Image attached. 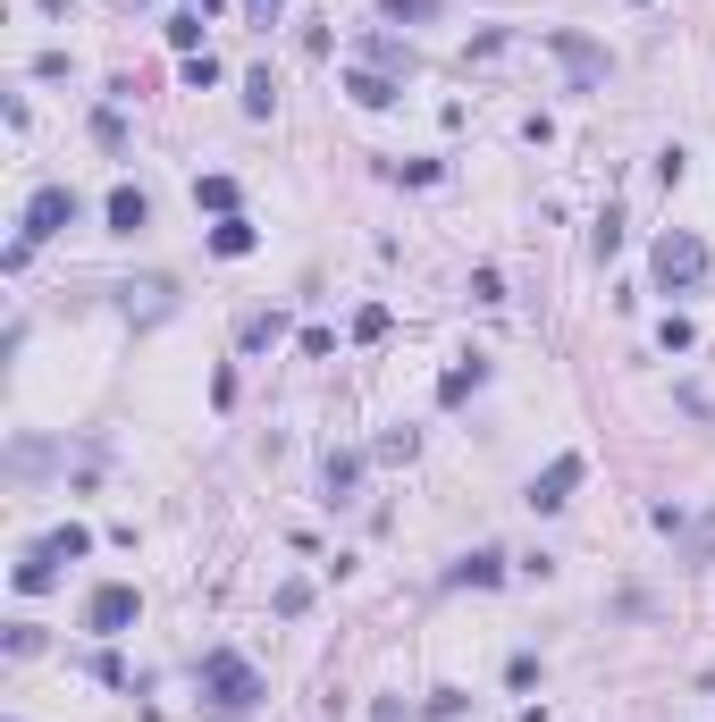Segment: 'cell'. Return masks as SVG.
<instances>
[{
  "label": "cell",
  "mask_w": 715,
  "mask_h": 722,
  "mask_svg": "<svg viewBox=\"0 0 715 722\" xmlns=\"http://www.w3.org/2000/svg\"><path fill=\"white\" fill-rule=\"evenodd\" d=\"M202 706H211L219 722L253 714V706H261V672L236 656V647H211V656H202Z\"/></svg>",
  "instance_id": "cell-1"
},
{
  "label": "cell",
  "mask_w": 715,
  "mask_h": 722,
  "mask_svg": "<svg viewBox=\"0 0 715 722\" xmlns=\"http://www.w3.org/2000/svg\"><path fill=\"white\" fill-rule=\"evenodd\" d=\"M656 345H665V353H690V345H699V328H690V319H665V328H656Z\"/></svg>",
  "instance_id": "cell-21"
},
{
  "label": "cell",
  "mask_w": 715,
  "mask_h": 722,
  "mask_svg": "<svg viewBox=\"0 0 715 722\" xmlns=\"http://www.w3.org/2000/svg\"><path fill=\"white\" fill-rule=\"evenodd\" d=\"M195 202L219 211V219H236V177H195Z\"/></svg>",
  "instance_id": "cell-15"
},
{
  "label": "cell",
  "mask_w": 715,
  "mask_h": 722,
  "mask_svg": "<svg viewBox=\"0 0 715 722\" xmlns=\"http://www.w3.org/2000/svg\"><path fill=\"white\" fill-rule=\"evenodd\" d=\"M85 630H93V638H118V630H135V588H127V580H101L93 597H85Z\"/></svg>",
  "instance_id": "cell-6"
},
{
  "label": "cell",
  "mask_w": 715,
  "mask_h": 722,
  "mask_svg": "<svg viewBox=\"0 0 715 722\" xmlns=\"http://www.w3.org/2000/svg\"><path fill=\"white\" fill-rule=\"evenodd\" d=\"M253 9H261V17H269V9H287V0H253Z\"/></svg>",
  "instance_id": "cell-28"
},
{
  "label": "cell",
  "mask_w": 715,
  "mask_h": 722,
  "mask_svg": "<svg viewBox=\"0 0 715 722\" xmlns=\"http://www.w3.org/2000/svg\"><path fill=\"white\" fill-rule=\"evenodd\" d=\"M379 17H413L422 26V17H438V0H379Z\"/></svg>",
  "instance_id": "cell-25"
},
{
  "label": "cell",
  "mask_w": 715,
  "mask_h": 722,
  "mask_svg": "<svg viewBox=\"0 0 715 722\" xmlns=\"http://www.w3.org/2000/svg\"><path fill=\"white\" fill-rule=\"evenodd\" d=\"M589 479V454H555L548 471L530 479V512H564V504H573V487H581Z\"/></svg>",
  "instance_id": "cell-5"
},
{
  "label": "cell",
  "mask_w": 715,
  "mask_h": 722,
  "mask_svg": "<svg viewBox=\"0 0 715 722\" xmlns=\"http://www.w3.org/2000/svg\"><path fill=\"white\" fill-rule=\"evenodd\" d=\"M186 85H195V93H211V85H219V60H211V51H195V60H186Z\"/></svg>",
  "instance_id": "cell-23"
},
{
  "label": "cell",
  "mask_w": 715,
  "mask_h": 722,
  "mask_svg": "<svg viewBox=\"0 0 715 722\" xmlns=\"http://www.w3.org/2000/svg\"><path fill=\"white\" fill-rule=\"evenodd\" d=\"M699 278H707V244H699L690 227L656 236V286H665V294H690Z\"/></svg>",
  "instance_id": "cell-3"
},
{
  "label": "cell",
  "mask_w": 715,
  "mask_h": 722,
  "mask_svg": "<svg viewBox=\"0 0 715 722\" xmlns=\"http://www.w3.org/2000/svg\"><path fill=\"white\" fill-rule=\"evenodd\" d=\"M253 244H261V236H253L244 219H219V227H211V252H219V261H244Z\"/></svg>",
  "instance_id": "cell-14"
},
{
  "label": "cell",
  "mask_w": 715,
  "mask_h": 722,
  "mask_svg": "<svg viewBox=\"0 0 715 722\" xmlns=\"http://www.w3.org/2000/svg\"><path fill=\"white\" fill-rule=\"evenodd\" d=\"M101 211H110V236H143V227H152V202H143L135 186H110Z\"/></svg>",
  "instance_id": "cell-7"
},
{
  "label": "cell",
  "mask_w": 715,
  "mask_h": 722,
  "mask_svg": "<svg viewBox=\"0 0 715 722\" xmlns=\"http://www.w3.org/2000/svg\"><path fill=\"white\" fill-rule=\"evenodd\" d=\"M463 714H472V697H463V689H429V722H463Z\"/></svg>",
  "instance_id": "cell-18"
},
{
  "label": "cell",
  "mask_w": 715,
  "mask_h": 722,
  "mask_svg": "<svg viewBox=\"0 0 715 722\" xmlns=\"http://www.w3.org/2000/svg\"><path fill=\"white\" fill-rule=\"evenodd\" d=\"M455 580H472V588H497V580H505V555H497V546H480V555H463V563H455Z\"/></svg>",
  "instance_id": "cell-13"
},
{
  "label": "cell",
  "mask_w": 715,
  "mask_h": 722,
  "mask_svg": "<svg viewBox=\"0 0 715 722\" xmlns=\"http://www.w3.org/2000/svg\"><path fill=\"white\" fill-rule=\"evenodd\" d=\"M321 487H328V504H346V496H354V487H362V454H328Z\"/></svg>",
  "instance_id": "cell-11"
},
{
  "label": "cell",
  "mask_w": 715,
  "mask_h": 722,
  "mask_svg": "<svg viewBox=\"0 0 715 722\" xmlns=\"http://www.w3.org/2000/svg\"><path fill=\"white\" fill-rule=\"evenodd\" d=\"M548 51L564 60V76H573L581 93H598V85H606V51H598L589 34H573V26H548Z\"/></svg>",
  "instance_id": "cell-4"
},
{
  "label": "cell",
  "mask_w": 715,
  "mask_h": 722,
  "mask_svg": "<svg viewBox=\"0 0 715 722\" xmlns=\"http://www.w3.org/2000/svg\"><path fill=\"white\" fill-rule=\"evenodd\" d=\"M269 101H278V93H269V67H261V76H244V110H253V118H269Z\"/></svg>",
  "instance_id": "cell-24"
},
{
  "label": "cell",
  "mask_w": 715,
  "mask_h": 722,
  "mask_svg": "<svg viewBox=\"0 0 715 722\" xmlns=\"http://www.w3.org/2000/svg\"><path fill=\"white\" fill-rule=\"evenodd\" d=\"M195 9H219V0H195Z\"/></svg>",
  "instance_id": "cell-29"
},
{
  "label": "cell",
  "mask_w": 715,
  "mask_h": 722,
  "mask_svg": "<svg viewBox=\"0 0 715 722\" xmlns=\"http://www.w3.org/2000/svg\"><path fill=\"white\" fill-rule=\"evenodd\" d=\"M413 445H422V438H413V429H388V438L371 445V454H379V463H413Z\"/></svg>",
  "instance_id": "cell-19"
},
{
  "label": "cell",
  "mask_w": 715,
  "mask_h": 722,
  "mask_svg": "<svg viewBox=\"0 0 715 722\" xmlns=\"http://www.w3.org/2000/svg\"><path fill=\"white\" fill-rule=\"evenodd\" d=\"M707 555H715V512H707V521H690V563H707Z\"/></svg>",
  "instance_id": "cell-27"
},
{
  "label": "cell",
  "mask_w": 715,
  "mask_h": 722,
  "mask_svg": "<svg viewBox=\"0 0 715 722\" xmlns=\"http://www.w3.org/2000/svg\"><path fill=\"white\" fill-rule=\"evenodd\" d=\"M354 337H362V345H379V337H388V312H379V303H371V312H354Z\"/></svg>",
  "instance_id": "cell-26"
},
{
  "label": "cell",
  "mask_w": 715,
  "mask_h": 722,
  "mask_svg": "<svg viewBox=\"0 0 715 722\" xmlns=\"http://www.w3.org/2000/svg\"><path fill=\"white\" fill-rule=\"evenodd\" d=\"M85 546H93V537L76 530V521H67V530H51V555H60V563H76V555H85Z\"/></svg>",
  "instance_id": "cell-22"
},
{
  "label": "cell",
  "mask_w": 715,
  "mask_h": 722,
  "mask_svg": "<svg viewBox=\"0 0 715 722\" xmlns=\"http://www.w3.org/2000/svg\"><path fill=\"white\" fill-rule=\"evenodd\" d=\"M60 227H76V186H34L26 219H17V244H9V269H26L34 244H51Z\"/></svg>",
  "instance_id": "cell-2"
},
{
  "label": "cell",
  "mask_w": 715,
  "mask_h": 722,
  "mask_svg": "<svg viewBox=\"0 0 715 722\" xmlns=\"http://www.w3.org/2000/svg\"><path fill=\"white\" fill-rule=\"evenodd\" d=\"M51 580H60V555H51V537H42V546H34L26 563H17V588H26V597H42Z\"/></svg>",
  "instance_id": "cell-10"
},
{
  "label": "cell",
  "mask_w": 715,
  "mask_h": 722,
  "mask_svg": "<svg viewBox=\"0 0 715 722\" xmlns=\"http://www.w3.org/2000/svg\"><path fill=\"white\" fill-rule=\"evenodd\" d=\"M93 143L101 152H127V118L118 110H93Z\"/></svg>",
  "instance_id": "cell-17"
},
{
  "label": "cell",
  "mask_w": 715,
  "mask_h": 722,
  "mask_svg": "<svg viewBox=\"0 0 715 722\" xmlns=\"http://www.w3.org/2000/svg\"><path fill=\"white\" fill-rule=\"evenodd\" d=\"M346 93H354L362 110H396V93H404V85H396V76H379V67H354V76H346Z\"/></svg>",
  "instance_id": "cell-9"
},
{
  "label": "cell",
  "mask_w": 715,
  "mask_h": 722,
  "mask_svg": "<svg viewBox=\"0 0 715 722\" xmlns=\"http://www.w3.org/2000/svg\"><path fill=\"white\" fill-rule=\"evenodd\" d=\"M362 60L379 67V76H396V85L422 67V60H413V42H396V34H371V42H362Z\"/></svg>",
  "instance_id": "cell-8"
},
{
  "label": "cell",
  "mask_w": 715,
  "mask_h": 722,
  "mask_svg": "<svg viewBox=\"0 0 715 722\" xmlns=\"http://www.w3.org/2000/svg\"><path fill=\"white\" fill-rule=\"evenodd\" d=\"M589 252H598V261H615V252H623V219H615V211L598 219V236H589Z\"/></svg>",
  "instance_id": "cell-20"
},
{
  "label": "cell",
  "mask_w": 715,
  "mask_h": 722,
  "mask_svg": "<svg viewBox=\"0 0 715 722\" xmlns=\"http://www.w3.org/2000/svg\"><path fill=\"white\" fill-rule=\"evenodd\" d=\"M480 378H488V362H480V353H472V362H455V370L438 378V404H463V395H472Z\"/></svg>",
  "instance_id": "cell-12"
},
{
  "label": "cell",
  "mask_w": 715,
  "mask_h": 722,
  "mask_svg": "<svg viewBox=\"0 0 715 722\" xmlns=\"http://www.w3.org/2000/svg\"><path fill=\"white\" fill-rule=\"evenodd\" d=\"M168 42H177V51H186V60H195V42H202V9H177V17H168Z\"/></svg>",
  "instance_id": "cell-16"
}]
</instances>
